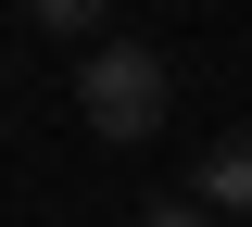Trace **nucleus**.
Masks as SVG:
<instances>
[{
  "instance_id": "obj_1",
  "label": "nucleus",
  "mask_w": 252,
  "mask_h": 227,
  "mask_svg": "<svg viewBox=\"0 0 252 227\" xmlns=\"http://www.w3.org/2000/svg\"><path fill=\"white\" fill-rule=\"evenodd\" d=\"M164 101H177V89H164V64L139 51V38H101L89 64H76V114H89L114 152H139V139L164 127Z\"/></svg>"
},
{
  "instance_id": "obj_2",
  "label": "nucleus",
  "mask_w": 252,
  "mask_h": 227,
  "mask_svg": "<svg viewBox=\"0 0 252 227\" xmlns=\"http://www.w3.org/2000/svg\"><path fill=\"white\" fill-rule=\"evenodd\" d=\"M240 202H252V127H227L202 152V215H240Z\"/></svg>"
},
{
  "instance_id": "obj_3",
  "label": "nucleus",
  "mask_w": 252,
  "mask_h": 227,
  "mask_svg": "<svg viewBox=\"0 0 252 227\" xmlns=\"http://www.w3.org/2000/svg\"><path fill=\"white\" fill-rule=\"evenodd\" d=\"M26 13H38L51 38H89V51H101V0H26Z\"/></svg>"
},
{
  "instance_id": "obj_4",
  "label": "nucleus",
  "mask_w": 252,
  "mask_h": 227,
  "mask_svg": "<svg viewBox=\"0 0 252 227\" xmlns=\"http://www.w3.org/2000/svg\"><path fill=\"white\" fill-rule=\"evenodd\" d=\"M139 227H215V215H202V202H152Z\"/></svg>"
}]
</instances>
